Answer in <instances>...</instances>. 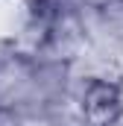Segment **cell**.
Listing matches in <instances>:
<instances>
[{
    "label": "cell",
    "mask_w": 123,
    "mask_h": 126,
    "mask_svg": "<svg viewBox=\"0 0 123 126\" xmlns=\"http://www.w3.org/2000/svg\"><path fill=\"white\" fill-rule=\"evenodd\" d=\"M73 109L91 126L123 123V82L117 79H79L73 91Z\"/></svg>",
    "instance_id": "1"
},
{
    "label": "cell",
    "mask_w": 123,
    "mask_h": 126,
    "mask_svg": "<svg viewBox=\"0 0 123 126\" xmlns=\"http://www.w3.org/2000/svg\"><path fill=\"white\" fill-rule=\"evenodd\" d=\"M76 73L73 64L59 62V59H32V100L27 109H47L56 111L62 106H73V91H76Z\"/></svg>",
    "instance_id": "2"
},
{
    "label": "cell",
    "mask_w": 123,
    "mask_h": 126,
    "mask_svg": "<svg viewBox=\"0 0 123 126\" xmlns=\"http://www.w3.org/2000/svg\"><path fill=\"white\" fill-rule=\"evenodd\" d=\"M32 100V59L0 41V109L21 111Z\"/></svg>",
    "instance_id": "3"
},
{
    "label": "cell",
    "mask_w": 123,
    "mask_h": 126,
    "mask_svg": "<svg viewBox=\"0 0 123 126\" xmlns=\"http://www.w3.org/2000/svg\"><path fill=\"white\" fill-rule=\"evenodd\" d=\"M85 50H88V35H85V30H82L79 12H70V15H62V18H56V21L50 24L47 47H44L41 56L73 64ZM41 56H38V59H41Z\"/></svg>",
    "instance_id": "4"
},
{
    "label": "cell",
    "mask_w": 123,
    "mask_h": 126,
    "mask_svg": "<svg viewBox=\"0 0 123 126\" xmlns=\"http://www.w3.org/2000/svg\"><path fill=\"white\" fill-rule=\"evenodd\" d=\"M18 117L21 126H59L56 111H47V109H21Z\"/></svg>",
    "instance_id": "5"
},
{
    "label": "cell",
    "mask_w": 123,
    "mask_h": 126,
    "mask_svg": "<svg viewBox=\"0 0 123 126\" xmlns=\"http://www.w3.org/2000/svg\"><path fill=\"white\" fill-rule=\"evenodd\" d=\"M0 126H21L18 111H12V109H0Z\"/></svg>",
    "instance_id": "6"
},
{
    "label": "cell",
    "mask_w": 123,
    "mask_h": 126,
    "mask_svg": "<svg viewBox=\"0 0 123 126\" xmlns=\"http://www.w3.org/2000/svg\"><path fill=\"white\" fill-rule=\"evenodd\" d=\"M76 3H79V9H103L111 0H76Z\"/></svg>",
    "instance_id": "7"
}]
</instances>
